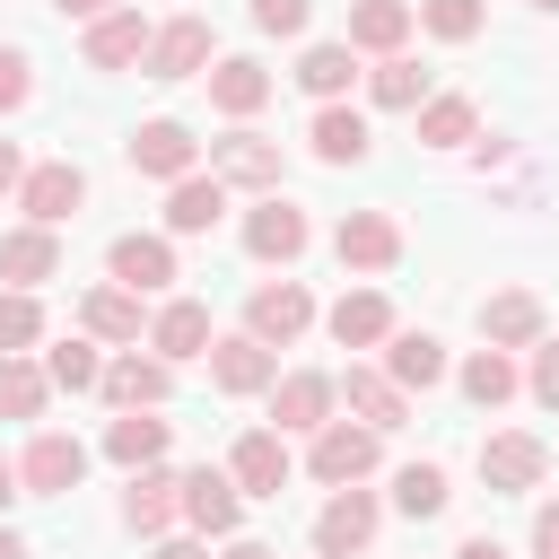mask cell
<instances>
[{
  "mask_svg": "<svg viewBox=\"0 0 559 559\" xmlns=\"http://www.w3.org/2000/svg\"><path fill=\"white\" fill-rule=\"evenodd\" d=\"M306 323H314V297H306L297 280H262V288L245 297V332H253L262 349H288Z\"/></svg>",
  "mask_w": 559,
  "mask_h": 559,
  "instance_id": "6da1fadb",
  "label": "cell"
},
{
  "mask_svg": "<svg viewBox=\"0 0 559 559\" xmlns=\"http://www.w3.org/2000/svg\"><path fill=\"white\" fill-rule=\"evenodd\" d=\"M17 480H26V498H70V489L87 480V445L61 437V428H44V437L26 445V463H17Z\"/></svg>",
  "mask_w": 559,
  "mask_h": 559,
  "instance_id": "7a4b0ae2",
  "label": "cell"
},
{
  "mask_svg": "<svg viewBox=\"0 0 559 559\" xmlns=\"http://www.w3.org/2000/svg\"><path fill=\"white\" fill-rule=\"evenodd\" d=\"M210 175L245 183V192H280V148L253 140V131H227V140H210Z\"/></svg>",
  "mask_w": 559,
  "mask_h": 559,
  "instance_id": "3957f363",
  "label": "cell"
},
{
  "mask_svg": "<svg viewBox=\"0 0 559 559\" xmlns=\"http://www.w3.org/2000/svg\"><path fill=\"white\" fill-rule=\"evenodd\" d=\"M17 201H26V218H35V227H61V218H79V201H87V175H79L70 157H52V166H35V175L17 183Z\"/></svg>",
  "mask_w": 559,
  "mask_h": 559,
  "instance_id": "277c9868",
  "label": "cell"
},
{
  "mask_svg": "<svg viewBox=\"0 0 559 559\" xmlns=\"http://www.w3.org/2000/svg\"><path fill=\"white\" fill-rule=\"evenodd\" d=\"M332 253H341L349 271H393V262H402V227H393L384 210H349L341 236H332Z\"/></svg>",
  "mask_w": 559,
  "mask_h": 559,
  "instance_id": "5b68a950",
  "label": "cell"
},
{
  "mask_svg": "<svg viewBox=\"0 0 559 559\" xmlns=\"http://www.w3.org/2000/svg\"><path fill=\"white\" fill-rule=\"evenodd\" d=\"M306 463H314V480L349 489V480L376 472V428H341V419H332V428H314V454H306Z\"/></svg>",
  "mask_w": 559,
  "mask_h": 559,
  "instance_id": "8992f818",
  "label": "cell"
},
{
  "mask_svg": "<svg viewBox=\"0 0 559 559\" xmlns=\"http://www.w3.org/2000/svg\"><path fill=\"white\" fill-rule=\"evenodd\" d=\"M367 542H376V498H367V489H341V498L314 515V550H323V559H358Z\"/></svg>",
  "mask_w": 559,
  "mask_h": 559,
  "instance_id": "52a82bcc",
  "label": "cell"
},
{
  "mask_svg": "<svg viewBox=\"0 0 559 559\" xmlns=\"http://www.w3.org/2000/svg\"><path fill=\"white\" fill-rule=\"evenodd\" d=\"M192 148H201V140H192L183 122H140V131H131V175L183 183V175H192Z\"/></svg>",
  "mask_w": 559,
  "mask_h": 559,
  "instance_id": "ba28073f",
  "label": "cell"
},
{
  "mask_svg": "<svg viewBox=\"0 0 559 559\" xmlns=\"http://www.w3.org/2000/svg\"><path fill=\"white\" fill-rule=\"evenodd\" d=\"M245 253H253V262H297V253H306V210H288V201L271 192V201L245 218Z\"/></svg>",
  "mask_w": 559,
  "mask_h": 559,
  "instance_id": "9c48e42d",
  "label": "cell"
},
{
  "mask_svg": "<svg viewBox=\"0 0 559 559\" xmlns=\"http://www.w3.org/2000/svg\"><path fill=\"white\" fill-rule=\"evenodd\" d=\"M542 472H550L542 437H480V480H489V489H507V498H515V489H533Z\"/></svg>",
  "mask_w": 559,
  "mask_h": 559,
  "instance_id": "30bf717a",
  "label": "cell"
},
{
  "mask_svg": "<svg viewBox=\"0 0 559 559\" xmlns=\"http://www.w3.org/2000/svg\"><path fill=\"white\" fill-rule=\"evenodd\" d=\"M175 515H183V480L157 472V463L131 472V489H122V524H131V533H166Z\"/></svg>",
  "mask_w": 559,
  "mask_h": 559,
  "instance_id": "8fae6325",
  "label": "cell"
},
{
  "mask_svg": "<svg viewBox=\"0 0 559 559\" xmlns=\"http://www.w3.org/2000/svg\"><path fill=\"white\" fill-rule=\"evenodd\" d=\"M210 61V17H175L148 35V79H192Z\"/></svg>",
  "mask_w": 559,
  "mask_h": 559,
  "instance_id": "7c38bea8",
  "label": "cell"
},
{
  "mask_svg": "<svg viewBox=\"0 0 559 559\" xmlns=\"http://www.w3.org/2000/svg\"><path fill=\"white\" fill-rule=\"evenodd\" d=\"M166 393H175L166 358H140V349H131V358H114V367H105V402H114V411H157Z\"/></svg>",
  "mask_w": 559,
  "mask_h": 559,
  "instance_id": "4fadbf2b",
  "label": "cell"
},
{
  "mask_svg": "<svg viewBox=\"0 0 559 559\" xmlns=\"http://www.w3.org/2000/svg\"><path fill=\"white\" fill-rule=\"evenodd\" d=\"M332 402H341L332 376H280L271 384V419L280 428H332Z\"/></svg>",
  "mask_w": 559,
  "mask_h": 559,
  "instance_id": "5bb4252c",
  "label": "cell"
},
{
  "mask_svg": "<svg viewBox=\"0 0 559 559\" xmlns=\"http://www.w3.org/2000/svg\"><path fill=\"white\" fill-rule=\"evenodd\" d=\"M227 472H236V489H253V498H280V489H288V445H280L271 428H253V437H236Z\"/></svg>",
  "mask_w": 559,
  "mask_h": 559,
  "instance_id": "9a60e30c",
  "label": "cell"
},
{
  "mask_svg": "<svg viewBox=\"0 0 559 559\" xmlns=\"http://www.w3.org/2000/svg\"><path fill=\"white\" fill-rule=\"evenodd\" d=\"M210 384H218V393H262V384H271V349H262L253 332L210 341Z\"/></svg>",
  "mask_w": 559,
  "mask_h": 559,
  "instance_id": "2e32d148",
  "label": "cell"
},
{
  "mask_svg": "<svg viewBox=\"0 0 559 559\" xmlns=\"http://www.w3.org/2000/svg\"><path fill=\"white\" fill-rule=\"evenodd\" d=\"M87 61H96V70L148 61V26H140V9H105V17L87 26Z\"/></svg>",
  "mask_w": 559,
  "mask_h": 559,
  "instance_id": "e0dca14e",
  "label": "cell"
},
{
  "mask_svg": "<svg viewBox=\"0 0 559 559\" xmlns=\"http://www.w3.org/2000/svg\"><path fill=\"white\" fill-rule=\"evenodd\" d=\"M114 280L140 297V288H166L175 280V245L166 236H114Z\"/></svg>",
  "mask_w": 559,
  "mask_h": 559,
  "instance_id": "ac0fdd59",
  "label": "cell"
},
{
  "mask_svg": "<svg viewBox=\"0 0 559 559\" xmlns=\"http://www.w3.org/2000/svg\"><path fill=\"white\" fill-rule=\"evenodd\" d=\"M323 323H332V341H341V349H367V341H393V306H384L376 288H349V297H341V306H332Z\"/></svg>",
  "mask_w": 559,
  "mask_h": 559,
  "instance_id": "d6986e66",
  "label": "cell"
},
{
  "mask_svg": "<svg viewBox=\"0 0 559 559\" xmlns=\"http://www.w3.org/2000/svg\"><path fill=\"white\" fill-rule=\"evenodd\" d=\"M480 332H489L498 349H533V341H542V297H533V288L489 297V306H480Z\"/></svg>",
  "mask_w": 559,
  "mask_h": 559,
  "instance_id": "ffe728a7",
  "label": "cell"
},
{
  "mask_svg": "<svg viewBox=\"0 0 559 559\" xmlns=\"http://www.w3.org/2000/svg\"><path fill=\"white\" fill-rule=\"evenodd\" d=\"M148 349H157V358H210V306L175 297V306L148 323Z\"/></svg>",
  "mask_w": 559,
  "mask_h": 559,
  "instance_id": "44dd1931",
  "label": "cell"
},
{
  "mask_svg": "<svg viewBox=\"0 0 559 559\" xmlns=\"http://www.w3.org/2000/svg\"><path fill=\"white\" fill-rule=\"evenodd\" d=\"M341 393H349V411H358L367 428H402V419H411V393H402L393 376H376V367H349Z\"/></svg>",
  "mask_w": 559,
  "mask_h": 559,
  "instance_id": "7402d4cb",
  "label": "cell"
},
{
  "mask_svg": "<svg viewBox=\"0 0 559 559\" xmlns=\"http://www.w3.org/2000/svg\"><path fill=\"white\" fill-rule=\"evenodd\" d=\"M411 35V0H358L349 9V52H402Z\"/></svg>",
  "mask_w": 559,
  "mask_h": 559,
  "instance_id": "603a6c76",
  "label": "cell"
},
{
  "mask_svg": "<svg viewBox=\"0 0 559 559\" xmlns=\"http://www.w3.org/2000/svg\"><path fill=\"white\" fill-rule=\"evenodd\" d=\"M218 210H227V183H218V175H183L175 201H166V227H175V236H210Z\"/></svg>",
  "mask_w": 559,
  "mask_h": 559,
  "instance_id": "cb8c5ba5",
  "label": "cell"
},
{
  "mask_svg": "<svg viewBox=\"0 0 559 559\" xmlns=\"http://www.w3.org/2000/svg\"><path fill=\"white\" fill-rule=\"evenodd\" d=\"M52 271H61V245H52V227H17V236H0V280L35 288V280H52Z\"/></svg>",
  "mask_w": 559,
  "mask_h": 559,
  "instance_id": "d4e9b609",
  "label": "cell"
},
{
  "mask_svg": "<svg viewBox=\"0 0 559 559\" xmlns=\"http://www.w3.org/2000/svg\"><path fill=\"white\" fill-rule=\"evenodd\" d=\"M183 515L201 524V533H236V480L227 472H183Z\"/></svg>",
  "mask_w": 559,
  "mask_h": 559,
  "instance_id": "484cf974",
  "label": "cell"
},
{
  "mask_svg": "<svg viewBox=\"0 0 559 559\" xmlns=\"http://www.w3.org/2000/svg\"><path fill=\"white\" fill-rule=\"evenodd\" d=\"M262 96H271V70H262V61H218V70H210V105H218V114L245 122V114H262Z\"/></svg>",
  "mask_w": 559,
  "mask_h": 559,
  "instance_id": "4316f807",
  "label": "cell"
},
{
  "mask_svg": "<svg viewBox=\"0 0 559 559\" xmlns=\"http://www.w3.org/2000/svg\"><path fill=\"white\" fill-rule=\"evenodd\" d=\"M314 157H323V166H358V157H367V122H358L349 105H323V114H314Z\"/></svg>",
  "mask_w": 559,
  "mask_h": 559,
  "instance_id": "83f0119b",
  "label": "cell"
},
{
  "mask_svg": "<svg viewBox=\"0 0 559 559\" xmlns=\"http://www.w3.org/2000/svg\"><path fill=\"white\" fill-rule=\"evenodd\" d=\"M384 367H393V384H402V393H411V384L428 393V384L445 376V349H437L428 332H393V349H384Z\"/></svg>",
  "mask_w": 559,
  "mask_h": 559,
  "instance_id": "f1b7e54d",
  "label": "cell"
},
{
  "mask_svg": "<svg viewBox=\"0 0 559 559\" xmlns=\"http://www.w3.org/2000/svg\"><path fill=\"white\" fill-rule=\"evenodd\" d=\"M105 454H114V463H131V472H148V463L166 454V419H140V411H122V419L105 428Z\"/></svg>",
  "mask_w": 559,
  "mask_h": 559,
  "instance_id": "f546056e",
  "label": "cell"
},
{
  "mask_svg": "<svg viewBox=\"0 0 559 559\" xmlns=\"http://www.w3.org/2000/svg\"><path fill=\"white\" fill-rule=\"evenodd\" d=\"M79 314H87L96 341H140V297H131V288H96Z\"/></svg>",
  "mask_w": 559,
  "mask_h": 559,
  "instance_id": "4dcf8cb0",
  "label": "cell"
},
{
  "mask_svg": "<svg viewBox=\"0 0 559 559\" xmlns=\"http://www.w3.org/2000/svg\"><path fill=\"white\" fill-rule=\"evenodd\" d=\"M349 79H358V61H349V44H314V52L297 61V87H306V96H341Z\"/></svg>",
  "mask_w": 559,
  "mask_h": 559,
  "instance_id": "1f68e13d",
  "label": "cell"
},
{
  "mask_svg": "<svg viewBox=\"0 0 559 559\" xmlns=\"http://www.w3.org/2000/svg\"><path fill=\"white\" fill-rule=\"evenodd\" d=\"M445 498H454V489H445L437 463H402V480H393V507H402V515H445Z\"/></svg>",
  "mask_w": 559,
  "mask_h": 559,
  "instance_id": "d6a6232c",
  "label": "cell"
},
{
  "mask_svg": "<svg viewBox=\"0 0 559 559\" xmlns=\"http://www.w3.org/2000/svg\"><path fill=\"white\" fill-rule=\"evenodd\" d=\"M44 393H52V376H44V367L0 358V411H9V419H35V411H44Z\"/></svg>",
  "mask_w": 559,
  "mask_h": 559,
  "instance_id": "836d02e7",
  "label": "cell"
},
{
  "mask_svg": "<svg viewBox=\"0 0 559 559\" xmlns=\"http://www.w3.org/2000/svg\"><path fill=\"white\" fill-rule=\"evenodd\" d=\"M419 140H428V148L472 140V96H428V105H419Z\"/></svg>",
  "mask_w": 559,
  "mask_h": 559,
  "instance_id": "e575fe53",
  "label": "cell"
},
{
  "mask_svg": "<svg viewBox=\"0 0 559 559\" xmlns=\"http://www.w3.org/2000/svg\"><path fill=\"white\" fill-rule=\"evenodd\" d=\"M463 393H472L480 411H498V402L515 393V367H507V349H480V358H463Z\"/></svg>",
  "mask_w": 559,
  "mask_h": 559,
  "instance_id": "d590c367",
  "label": "cell"
},
{
  "mask_svg": "<svg viewBox=\"0 0 559 559\" xmlns=\"http://www.w3.org/2000/svg\"><path fill=\"white\" fill-rule=\"evenodd\" d=\"M367 87H376V105H393V114H402V105H419V87H428V70H419V61H402V52H384Z\"/></svg>",
  "mask_w": 559,
  "mask_h": 559,
  "instance_id": "8d00e7d4",
  "label": "cell"
},
{
  "mask_svg": "<svg viewBox=\"0 0 559 559\" xmlns=\"http://www.w3.org/2000/svg\"><path fill=\"white\" fill-rule=\"evenodd\" d=\"M26 341H44V306L17 288V297H0V358H17Z\"/></svg>",
  "mask_w": 559,
  "mask_h": 559,
  "instance_id": "74e56055",
  "label": "cell"
},
{
  "mask_svg": "<svg viewBox=\"0 0 559 559\" xmlns=\"http://www.w3.org/2000/svg\"><path fill=\"white\" fill-rule=\"evenodd\" d=\"M44 376H52V384H70V393H87V384H105V367H96V349H87V341H61V349L44 358Z\"/></svg>",
  "mask_w": 559,
  "mask_h": 559,
  "instance_id": "f35d334b",
  "label": "cell"
},
{
  "mask_svg": "<svg viewBox=\"0 0 559 559\" xmlns=\"http://www.w3.org/2000/svg\"><path fill=\"white\" fill-rule=\"evenodd\" d=\"M419 17H428V35H445V44H472V35H480V0H419Z\"/></svg>",
  "mask_w": 559,
  "mask_h": 559,
  "instance_id": "ab89813d",
  "label": "cell"
},
{
  "mask_svg": "<svg viewBox=\"0 0 559 559\" xmlns=\"http://www.w3.org/2000/svg\"><path fill=\"white\" fill-rule=\"evenodd\" d=\"M306 9H314V0H253V26H262V35H297Z\"/></svg>",
  "mask_w": 559,
  "mask_h": 559,
  "instance_id": "60d3db41",
  "label": "cell"
},
{
  "mask_svg": "<svg viewBox=\"0 0 559 559\" xmlns=\"http://www.w3.org/2000/svg\"><path fill=\"white\" fill-rule=\"evenodd\" d=\"M524 384H533V402H542V411H559V341H542V349H533V376H524Z\"/></svg>",
  "mask_w": 559,
  "mask_h": 559,
  "instance_id": "b9f144b4",
  "label": "cell"
},
{
  "mask_svg": "<svg viewBox=\"0 0 559 559\" xmlns=\"http://www.w3.org/2000/svg\"><path fill=\"white\" fill-rule=\"evenodd\" d=\"M35 96V79H26V52H0V114H17Z\"/></svg>",
  "mask_w": 559,
  "mask_h": 559,
  "instance_id": "7bdbcfd3",
  "label": "cell"
},
{
  "mask_svg": "<svg viewBox=\"0 0 559 559\" xmlns=\"http://www.w3.org/2000/svg\"><path fill=\"white\" fill-rule=\"evenodd\" d=\"M533 559H559V507L533 515Z\"/></svg>",
  "mask_w": 559,
  "mask_h": 559,
  "instance_id": "ee69618b",
  "label": "cell"
},
{
  "mask_svg": "<svg viewBox=\"0 0 559 559\" xmlns=\"http://www.w3.org/2000/svg\"><path fill=\"white\" fill-rule=\"evenodd\" d=\"M17 183H26V175H17V148H9V140H0V201H9V192H17Z\"/></svg>",
  "mask_w": 559,
  "mask_h": 559,
  "instance_id": "f6af8a7d",
  "label": "cell"
},
{
  "mask_svg": "<svg viewBox=\"0 0 559 559\" xmlns=\"http://www.w3.org/2000/svg\"><path fill=\"white\" fill-rule=\"evenodd\" d=\"M9 498H26V489H17V463L0 454V507H9Z\"/></svg>",
  "mask_w": 559,
  "mask_h": 559,
  "instance_id": "bcb514c9",
  "label": "cell"
},
{
  "mask_svg": "<svg viewBox=\"0 0 559 559\" xmlns=\"http://www.w3.org/2000/svg\"><path fill=\"white\" fill-rule=\"evenodd\" d=\"M454 559H507V550H498V542H489V533H480V542H463V550H454Z\"/></svg>",
  "mask_w": 559,
  "mask_h": 559,
  "instance_id": "7dc6e473",
  "label": "cell"
},
{
  "mask_svg": "<svg viewBox=\"0 0 559 559\" xmlns=\"http://www.w3.org/2000/svg\"><path fill=\"white\" fill-rule=\"evenodd\" d=\"M148 559H201V550H192V542H157Z\"/></svg>",
  "mask_w": 559,
  "mask_h": 559,
  "instance_id": "c3c4849f",
  "label": "cell"
},
{
  "mask_svg": "<svg viewBox=\"0 0 559 559\" xmlns=\"http://www.w3.org/2000/svg\"><path fill=\"white\" fill-rule=\"evenodd\" d=\"M61 9H70V17H105L114 0H61Z\"/></svg>",
  "mask_w": 559,
  "mask_h": 559,
  "instance_id": "681fc988",
  "label": "cell"
},
{
  "mask_svg": "<svg viewBox=\"0 0 559 559\" xmlns=\"http://www.w3.org/2000/svg\"><path fill=\"white\" fill-rule=\"evenodd\" d=\"M0 559H26V542H17V533H9V524H0Z\"/></svg>",
  "mask_w": 559,
  "mask_h": 559,
  "instance_id": "f907efd6",
  "label": "cell"
},
{
  "mask_svg": "<svg viewBox=\"0 0 559 559\" xmlns=\"http://www.w3.org/2000/svg\"><path fill=\"white\" fill-rule=\"evenodd\" d=\"M227 559H280V550H262V542H236V550H227Z\"/></svg>",
  "mask_w": 559,
  "mask_h": 559,
  "instance_id": "816d5d0a",
  "label": "cell"
},
{
  "mask_svg": "<svg viewBox=\"0 0 559 559\" xmlns=\"http://www.w3.org/2000/svg\"><path fill=\"white\" fill-rule=\"evenodd\" d=\"M533 9H559V0H533Z\"/></svg>",
  "mask_w": 559,
  "mask_h": 559,
  "instance_id": "f5cc1de1",
  "label": "cell"
}]
</instances>
